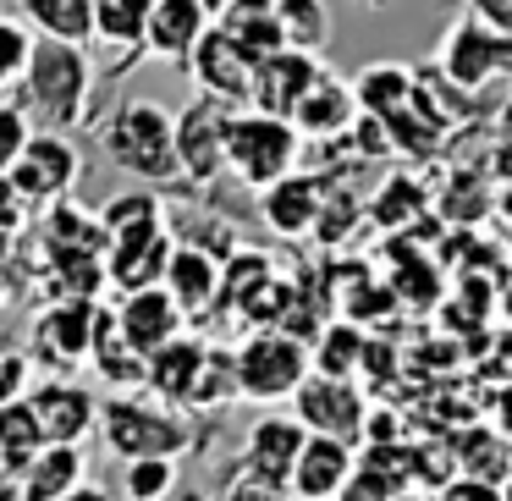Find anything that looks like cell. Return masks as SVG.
<instances>
[{"mask_svg": "<svg viewBox=\"0 0 512 501\" xmlns=\"http://www.w3.org/2000/svg\"><path fill=\"white\" fill-rule=\"evenodd\" d=\"M320 182L309 177H281L276 188H265V199H259V210H265V221L276 226V232L287 237H303L320 226Z\"/></svg>", "mask_w": 512, "mask_h": 501, "instance_id": "4316f807", "label": "cell"}, {"mask_svg": "<svg viewBox=\"0 0 512 501\" xmlns=\"http://www.w3.org/2000/svg\"><path fill=\"white\" fill-rule=\"evenodd\" d=\"M292 419H298L303 435H320V441H342L358 446L369 430V402L353 380H325L309 375L298 391H292Z\"/></svg>", "mask_w": 512, "mask_h": 501, "instance_id": "8992f818", "label": "cell"}, {"mask_svg": "<svg viewBox=\"0 0 512 501\" xmlns=\"http://www.w3.org/2000/svg\"><path fill=\"white\" fill-rule=\"evenodd\" d=\"M210 28H221V34L232 39V50L248 61V67H259V61H270V56L287 50L281 23H276L270 6H210Z\"/></svg>", "mask_w": 512, "mask_h": 501, "instance_id": "44dd1931", "label": "cell"}, {"mask_svg": "<svg viewBox=\"0 0 512 501\" xmlns=\"http://www.w3.org/2000/svg\"><path fill=\"white\" fill-rule=\"evenodd\" d=\"M39 430H45V446H83V435L100 424V402H94L89 386L78 380H50L28 397Z\"/></svg>", "mask_w": 512, "mask_h": 501, "instance_id": "4fadbf2b", "label": "cell"}, {"mask_svg": "<svg viewBox=\"0 0 512 501\" xmlns=\"http://www.w3.org/2000/svg\"><path fill=\"white\" fill-rule=\"evenodd\" d=\"M6 182H12V193L23 204H50V199L61 204L72 193V182H78V149L56 133H34L28 149L17 155V166L6 171Z\"/></svg>", "mask_w": 512, "mask_h": 501, "instance_id": "ba28073f", "label": "cell"}, {"mask_svg": "<svg viewBox=\"0 0 512 501\" xmlns=\"http://www.w3.org/2000/svg\"><path fill=\"white\" fill-rule=\"evenodd\" d=\"M281 23V39H287V50H298V56H314L320 61L325 39H331V6H314V0H276L270 6Z\"/></svg>", "mask_w": 512, "mask_h": 501, "instance_id": "f1b7e54d", "label": "cell"}, {"mask_svg": "<svg viewBox=\"0 0 512 501\" xmlns=\"http://www.w3.org/2000/svg\"><path fill=\"white\" fill-rule=\"evenodd\" d=\"M468 12H474L479 28H490L496 39H507V45H512V0H474Z\"/></svg>", "mask_w": 512, "mask_h": 501, "instance_id": "8d00e7d4", "label": "cell"}, {"mask_svg": "<svg viewBox=\"0 0 512 501\" xmlns=\"http://www.w3.org/2000/svg\"><path fill=\"white\" fill-rule=\"evenodd\" d=\"M358 353H364V325L342 320L314 342L309 353V375H325V380H353L358 375Z\"/></svg>", "mask_w": 512, "mask_h": 501, "instance_id": "4dcf8cb0", "label": "cell"}, {"mask_svg": "<svg viewBox=\"0 0 512 501\" xmlns=\"http://www.w3.org/2000/svg\"><path fill=\"white\" fill-rule=\"evenodd\" d=\"M111 325H116V336L127 342V353L155 358L166 342H177L182 325H188V320H182L177 303H171L160 287H144V292H127L122 309L111 314Z\"/></svg>", "mask_w": 512, "mask_h": 501, "instance_id": "7c38bea8", "label": "cell"}, {"mask_svg": "<svg viewBox=\"0 0 512 501\" xmlns=\"http://www.w3.org/2000/svg\"><path fill=\"white\" fill-rule=\"evenodd\" d=\"M353 474H358L353 446H342V441H320V435H309V441L298 446V457H292L287 490H292L298 501H336L347 485H353Z\"/></svg>", "mask_w": 512, "mask_h": 501, "instance_id": "2e32d148", "label": "cell"}, {"mask_svg": "<svg viewBox=\"0 0 512 501\" xmlns=\"http://www.w3.org/2000/svg\"><path fill=\"white\" fill-rule=\"evenodd\" d=\"M496 496H501V501H512V479H507V490H496Z\"/></svg>", "mask_w": 512, "mask_h": 501, "instance_id": "60d3db41", "label": "cell"}, {"mask_svg": "<svg viewBox=\"0 0 512 501\" xmlns=\"http://www.w3.org/2000/svg\"><path fill=\"white\" fill-rule=\"evenodd\" d=\"M160 292L177 303L182 320H199V314H210L215 303H221V265H215L210 248H199V243H171Z\"/></svg>", "mask_w": 512, "mask_h": 501, "instance_id": "5bb4252c", "label": "cell"}, {"mask_svg": "<svg viewBox=\"0 0 512 501\" xmlns=\"http://www.w3.org/2000/svg\"><path fill=\"white\" fill-rule=\"evenodd\" d=\"M100 430L111 441V452H122L127 463H138V457H166L171 463V452H182V441H188V419L138 397L100 402Z\"/></svg>", "mask_w": 512, "mask_h": 501, "instance_id": "5b68a950", "label": "cell"}, {"mask_svg": "<svg viewBox=\"0 0 512 501\" xmlns=\"http://www.w3.org/2000/svg\"><path fill=\"white\" fill-rule=\"evenodd\" d=\"M17 221H23V199L12 193V182L0 177V232H12Z\"/></svg>", "mask_w": 512, "mask_h": 501, "instance_id": "74e56055", "label": "cell"}, {"mask_svg": "<svg viewBox=\"0 0 512 501\" xmlns=\"http://www.w3.org/2000/svg\"><path fill=\"white\" fill-rule=\"evenodd\" d=\"M39 452H45V430H39L28 397L23 402H6V408H0V474L17 479Z\"/></svg>", "mask_w": 512, "mask_h": 501, "instance_id": "83f0119b", "label": "cell"}, {"mask_svg": "<svg viewBox=\"0 0 512 501\" xmlns=\"http://www.w3.org/2000/svg\"><path fill=\"white\" fill-rule=\"evenodd\" d=\"M303 441H309V435L298 430L292 413H265V419L248 430V468L265 479V496H281V485H287V474H292V457H298Z\"/></svg>", "mask_w": 512, "mask_h": 501, "instance_id": "d6986e66", "label": "cell"}, {"mask_svg": "<svg viewBox=\"0 0 512 501\" xmlns=\"http://www.w3.org/2000/svg\"><path fill=\"white\" fill-rule=\"evenodd\" d=\"M347 89H353L358 116H369V122L386 127L413 105V72L402 67V61H375V67H364Z\"/></svg>", "mask_w": 512, "mask_h": 501, "instance_id": "7402d4cb", "label": "cell"}, {"mask_svg": "<svg viewBox=\"0 0 512 501\" xmlns=\"http://www.w3.org/2000/svg\"><path fill=\"white\" fill-rule=\"evenodd\" d=\"M28 50H34V34H28V28L12 17V6H0V89L23 83Z\"/></svg>", "mask_w": 512, "mask_h": 501, "instance_id": "d6a6232c", "label": "cell"}, {"mask_svg": "<svg viewBox=\"0 0 512 501\" xmlns=\"http://www.w3.org/2000/svg\"><path fill=\"white\" fill-rule=\"evenodd\" d=\"M89 89H94L89 50L45 45V39H34L28 67H23V116H28V122L39 116V122L61 138L83 111H89Z\"/></svg>", "mask_w": 512, "mask_h": 501, "instance_id": "6da1fadb", "label": "cell"}, {"mask_svg": "<svg viewBox=\"0 0 512 501\" xmlns=\"http://www.w3.org/2000/svg\"><path fill=\"white\" fill-rule=\"evenodd\" d=\"M61 501H105V496H100V490H94V485H78V490H72V496H61Z\"/></svg>", "mask_w": 512, "mask_h": 501, "instance_id": "ab89813d", "label": "cell"}, {"mask_svg": "<svg viewBox=\"0 0 512 501\" xmlns=\"http://www.w3.org/2000/svg\"><path fill=\"white\" fill-rule=\"evenodd\" d=\"M259 501H292V496H259Z\"/></svg>", "mask_w": 512, "mask_h": 501, "instance_id": "b9f144b4", "label": "cell"}, {"mask_svg": "<svg viewBox=\"0 0 512 501\" xmlns=\"http://www.w3.org/2000/svg\"><path fill=\"white\" fill-rule=\"evenodd\" d=\"M0 501H23V490H17L12 474H0Z\"/></svg>", "mask_w": 512, "mask_h": 501, "instance_id": "f35d334b", "label": "cell"}, {"mask_svg": "<svg viewBox=\"0 0 512 501\" xmlns=\"http://www.w3.org/2000/svg\"><path fill=\"white\" fill-rule=\"evenodd\" d=\"M105 155L138 182L177 177V144H171V111L155 100H122L105 122Z\"/></svg>", "mask_w": 512, "mask_h": 501, "instance_id": "7a4b0ae2", "label": "cell"}, {"mask_svg": "<svg viewBox=\"0 0 512 501\" xmlns=\"http://www.w3.org/2000/svg\"><path fill=\"white\" fill-rule=\"evenodd\" d=\"M226 105H215V100H193L182 116H171V144H177V171H188V177H199V182H210L215 171H226L221 166V138H226Z\"/></svg>", "mask_w": 512, "mask_h": 501, "instance_id": "8fae6325", "label": "cell"}, {"mask_svg": "<svg viewBox=\"0 0 512 501\" xmlns=\"http://www.w3.org/2000/svg\"><path fill=\"white\" fill-rule=\"evenodd\" d=\"M100 243L105 248H122V243H144V237H160L166 221H160V199L149 188H133V193H116L111 204L100 210Z\"/></svg>", "mask_w": 512, "mask_h": 501, "instance_id": "cb8c5ba5", "label": "cell"}, {"mask_svg": "<svg viewBox=\"0 0 512 501\" xmlns=\"http://www.w3.org/2000/svg\"><path fill=\"white\" fill-rule=\"evenodd\" d=\"M144 380H149V391H155L160 402H177V408L204 402V380H210V347H204L199 336L182 331L177 342H166L155 358H144Z\"/></svg>", "mask_w": 512, "mask_h": 501, "instance_id": "30bf717a", "label": "cell"}, {"mask_svg": "<svg viewBox=\"0 0 512 501\" xmlns=\"http://www.w3.org/2000/svg\"><path fill=\"white\" fill-rule=\"evenodd\" d=\"M89 358H94V369H100L111 386H144V358L138 353H127V342L116 336V325H111V314L100 309V325H94V347H89Z\"/></svg>", "mask_w": 512, "mask_h": 501, "instance_id": "1f68e13d", "label": "cell"}, {"mask_svg": "<svg viewBox=\"0 0 512 501\" xmlns=\"http://www.w3.org/2000/svg\"><path fill=\"white\" fill-rule=\"evenodd\" d=\"M28 138H34V122L23 116V105L0 100V177L17 166V155L28 149Z\"/></svg>", "mask_w": 512, "mask_h": 501, "instance_id": "e575fe53", "label": "cell"}, {"mask_svg": "<svg viewBox=\"0 0 512 501\" xmlns=\"http://www.w3.org/2000/svg\"><path fill=\"white\" fill-rule=\"evenodd\" d=\"M325 78V67L314 56H298V50H281V56L259 61L254 78H248V111L259 116H276V122H287L292 111H298V100L314 89V83Z\"/></svg>", "mask_w": 512, "mask_h": 501, "instance_id": "9c48e42d", "label": "cell"}, {"mask_svg": "<svg viewBox=\"0 0 512 501\" xmlns=\"http://www.w3.org/2000/svg\"><path fill=\"white\" fill-rule=\"evenodd\" d=\"M83 474H89L83 446H45V452L17 474V490H23V501H61L83 485Z\"/></svg>", "mask_w": 512, "mask_h": 501, "instance_id": "603a6c76", "label": "cell"}, {"mask_svg": "<svg viewBox=\"0 0 512 501\" xmlns=\"http://www.w3.org/2000/svg\"><path fill=\"white\" fill-rule=\"evenodd\" d=\"M188 67H193V83H199L204 100L226 105V111H237V105L248 100V78H254V67H248V61L237 56L232 39H226L221 28H210V34H204L199 45H193Z\"/></svg>", "mask_w": 512, "mask_h": 501, "instance_id": "e0dca14e", "label": "cell"}, {"mask_svg": "<svg viewBox=\"0 0 512 501\" xmlns=\"http://www.w3.org/2000/svg\"><path fill=\"white\" fill-rule=\"evenodd\" d=\"M309 380V347L292 331H254L232 358V391L248 402H281Z\"/></svg>", "mask_w": 512, "mask_h": 501, "instance_id": "277c9868", "label": "cell"}, {"mask_svg": "<svg viewBox=\"0 0 512 501\" xmlns=\"http://www.w3.org/2000/svg\"><path fill=\"white\" fill-rule=\"evenodd\" d=\"M94 325H100V303H61L56 298L45 309V320H39V347L67 358V364H78L94 347Z\"/></svg>", "mask_w": 512, "mask_h": 501, "instance_id": "d4e9b609", "label": "cell"}, {"mask_svg": "<svg viewBox=\"0 0 512 501\" xmlns=\"http://www.w3.org/2000/svg\"><path fill=\"white\" fill-rule=\"evenodd\" d=\"M122 485H127V501H160L177 485V463H166V457H138V463H127Z\"/></svg>", "mask_w": 512, "mask_h": 501, "instance_id": "836d02e7", "label": "cell"}, {"mask_svg": "<svg viewBox=\"0 0 512 501\" xmlns=\"http://www.w3.org/2000/svg\"><path fill=\"white\" fill-rule=\"evenodd\" d=\"M496 72H512V45L507 39H496L490 28L474 23V12H457V23L446 28L441 39V56H435V78H446L457 94H474L485 89Z\"/></svg>", "mask_w": 512, "mask_h": 501, "instance_id": "52a82bcc", "label": "cell"}, {"mask_svg": "<svg viewBox=\"0 0 512 501\" xmlns=\"http://www.w3.org/2000/svg\"><path fill=\"white\" fill-rule=\"evenodd\" d=\"M23 391H28V358L0 353V408H6V402H23Z\"/></svg>", "mask_w": 512, "mask_h": 501, "instance_id": "d590c367", "label": "cell"}, {"mask_svg": "<svg viewBox=\"0 0 512 501\" xmlns=\"http://www.w3.org/2000/svg\"><path fill=\"white\" fill-rule=\"evenodd\" d=\"M94 12V39L111 50H138L144 56V12L149 0H89Z\"/></svg>", "mask_w": 512, "mask_h": 501, "instance_id": "f546056e", "label": "cell"}, {"mask_svg": "<svg viewBox=\"0 0 512 501\" xmlns=\"http://www.w3.org/2000/svg\"><path fill=\"white\" fill-rule=\"evenodd\" d=\"M353 122H358L353 89H347L342 78H331V72H325V78L298 100V111L287 116L292 133H298V138H320V144H331V138H347V133H353Z\"/></svg>", "mask_w": 512, "mask_h": 501, "instance_id": "ac0fdd59", "label": "cell"}, {"mask_svg": "<svg viewBox=\"0 0 512 501\" xmlns=\"http://www.w3.org/2000/svg\"><path fill=\"white\" fill-rule=\"evenodd\" d=\"M12 17L45 45H72L89 50L94 45V12L89 0H17Z\"/></svg>", "mask_w": 512, "mask_h": 501, "instance_id": "ffe728a7", "label": "cell"}, {"mask_svg": "<svg viewBox=\"0 0 512 501\" xmlns=\"http://www.w3.org/2000/svg\"><path fill=\"white\" fill-rule=\"evenodd\" d=\"M166 259H171V237H144V243H122V248H105L100 265H105V281H116L127 292H144V287H160L166 276Z\"/></svg>", "mask_w": 512, "mask_h": 501, "instance_id": "484cf974", "label": "cell"}, {"mask_svg": "<svg viewBox=\"0 0 512 501\" xmlns=\"http://www.w3.org/2000/svg\"><path fill=\"white\" fill-rule=\"evenodd\" d=\"M210 34V6L204 0H149L144 12V50L155 61H177L188 67L193 45Z\"/></svg>", "mask_w": 512, "mask_h": 501, "instance_id": "9a60e30c", "label": "cell"}, {"mask_svg": "<svg viewBox=\"0 0 512 501\" xmlns=\"http://www.w3.org/2000/svg\"><path fill=\"white\" fill-rule=\"evenodd\" d=\"M221 166L237 171V182H248V188H276L298 166V133L276 116L232 111L221 138Z\"/></svg>", "mask_w": 512, "mask_h": 501, "instance_id": "3957f363", "label": "cell"}]
</instances>
